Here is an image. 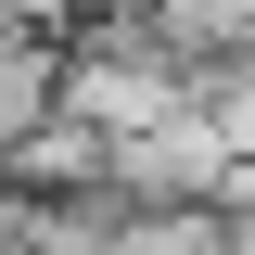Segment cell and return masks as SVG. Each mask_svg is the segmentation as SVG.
<instances>
[{
  "mask_svg": "<svg viewBox=\"0 0 255 255\" xmlns=\"http://www.w3.org/2000/svg\"><path fill=\"white\" fill-rule=\"evenodd\" d=\"M230 204H115L102 217V255H217Z\"/></svg>",
  "mask_w": 255,
  "mask_h": 255,
  "instance_id": "3957f363",
  "label": "cell"
},
{
  "mask_svg": "<svg viewBox=\"0 0 255 255\" xmlns=\"http://www.w3.org/2000/svg\"><path fill=\"white\" fill-rule=\"evenodd\" d=\"M64 115V51L51 38H0V166Z\"/></svg>",
  "mask_w": 255,
  "mask_h": 255,
  "instance_id": "6da1fadb",
  "label": "cell"
},
{
  "mask_svg": "<svg viewBox=\"0 0 255 255\" xmlns=\"http://www.w3.org/2000/svg\"><path fill=\"white\" fill-rule=\"evenodd\" d=\"M13 255H102V217H77V204H51V217H38V243H13Z\"/></svg>",
  "mask_w": 255,
  "mask_h": 255,
  "instance_id": "277c9868",
  "label": "cell"
},
{
  "mask_svg": "<svg viewBox=\"0 0 255 255\" xmlns=\"http://www.w3.org/2000/svg\"><path fill=\"white\" fill-rule=\"evenodd\" d=\"M191 128L217 140V166H255V51L191 64Z\"/></svg>",
  "mask_w": 255,
  "mask_h": 255,
  "instance_id": "7a4b0ae2",
  "label": "cell"
}]
</instances>
